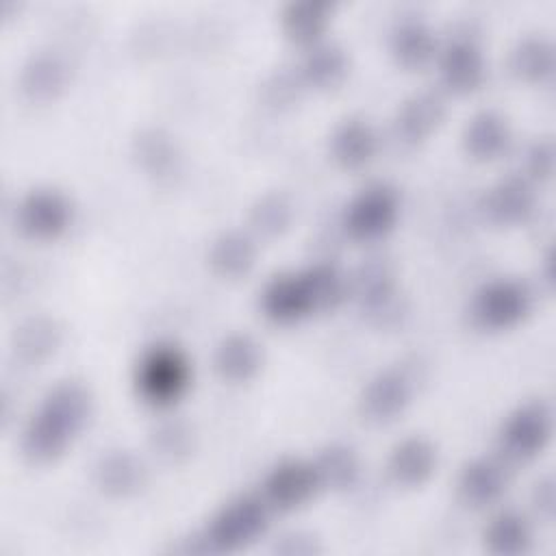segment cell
Returning <instances> with one entry per match:
<instances>
[{"label":"cell","instance_id":"obj_1","mask_svg":"<svg viewBox=\"0 0 556 556\" xmlns=\"http://www.w3.org/2000/svg\"><path fill=\"white\" fill-rule=\"evenodd\" d=\"M91 410L93 397L87 384L74 378L59 380L26 419L20 434L22 454L37 465L56 460L87 428Z\"/></svg>","mask_w":556,"mask_h":556},{"label":"cell","instance_id":"obj_2","mask_svg":"<svg viewBox=\"0 0 556 556\" xmlns=\"http://www.w3.org/2000/svg\"><path fill=\"white\" fill-rule=\"evenodd\" d=\"M191 361L174 343L161 341L146 348L135 365L132 382L137 395L154 406L169 408L174 406L191 387Z\"/></svg>","mask_w":556,"mask_h":556},{"label":"cell","instance_id":"obj_3","mask_svg":"<svg viewBox=\"0 0 556 556\" xmlns=\"http://www.w3.org/2000/svg\"><path fill=\"white\" fill-rule=\"evenodd\" d=\"M271 508L261 493H241L224 502L206 523L208 552H239L256 543L269 528Z\"/></svg>","mask_w":556,"mask_h":556},{"label":"cell","instance_id":"obj_4","mask_svg":"<svg viewBox=\"0 0 556 556\" xmlns=\"http://www.w3.org/2000/svg\"><path fill=\"white\" fill-rule=\"evenodd\" d=\"M554 415L547 402L526 400L515 406L497 430V450L506 463H526L536 458L549 443Z\"/></svg>","mask_w":556,"mask_h":556},{"label":"cell","instance_id":"obj_5","mask_svg":"<svg viewBox=\"0 0 556 556\" xmlns=\"http://www.w3.org/2000/svg\"><path fill=\"white\" fill-rule=\"evenodd\" d=\"M400 193L382 180L361 187L343 208V230L354 241L371 243L387 237L400 217Z\"/></svg>","mask_w":556,"mask_h":556},{"label":"cell","instance_id":"obj_6","mask_svg":"<svg viewBox=\"0 0 556 556\" xmlns=\"http://www.w3.org/2000/svg\"><path fill=\"white\" fill-rule=\"evenodd\" d=\"M532 311V291L517 278H493L480 285L469 302V319L476 328L497 332L523 321Z\"/></svg>","mask_w":556,"mask_h":556},{"label":"cell","instance_id":"obj_7","mask_svg":"<svg viewBox=\"0 0 556 556\" xmlns=\"http://www.w3.org/2000/svg\"><path fill=\"white\" fill-rule=\"evenodd\" d=\"M439 80L450 93H471L486 80V56L478 35L467 28H454L437 50Z\"/></svg>","mask_w":556,"mask_h":556},{"label":"cell","instance_id":"obj_8","mask_svg":"<svg viewBox=\"0 0 556 556\" xmlns=\"http://www.w3.org/2000/svg\"><path fill=\"white\" fill-rule=\"evenodd\" d=\"M350 291L374 324L389 326L400 319L402 304L395 289V269L387 256L374 254L363 258L350 278Z\"/></svg>","mask_w":556,"mask_h":556},{"label":"cell","instance_id":"obj_9","mask_svg":"<svg viewBox=\"0 0 556 556\" xmlns=\"http://www.w3.org/2000/svg\"><path fill=\"white\" fill-rule=\"evenodd\" d=\"M74 222L72 200L54 187L26 191L15 206V226L30 239H56Z\"/></svg>","mask_w":556,"mask_h":556},{"label":"cell","instance_id":"obj_10","mask_svg":"<svg viewBox=\"0 0 556 556\" xmlns=\"http://www.w3.org/2000/svg\"><path fill=\"white\" fill-rule=\"evenodd\" d=\"M319 489L313 460L282 458L267 469L261 482V497L271 510L289 513L304 506Z\"/></svg>","mask_w":556,"mask_h":556},{"label":"cell","instance_id":"obj_11","mask_svg":"<svg viewBox=\"0 0 556 556\" xmlns=\"http://www.w3.org/2000/svg\"><path fill=\"white\" fill-rule=\"evenodd\" d=\"M258 308L274 324H295L317 311L315 293L304 269L271 276L258 293Z\"/></svg>","mask_w":556,"mask_h":556},{"label":"cell","instance_id":"obj_12","mask_svg":"<svg viewBox=\"0 0 556 556\" xmlns=\"http://www.w3.org/2000/svg\"><path fill=\"white\" fill-rule=\"evenodd\" d=\"M413 376L404 367H387L374 374L358 395V410L371 424L400 417L413 400Z\"/></svg>","mask_w":556,"mask_h":556},{"label":"cell","instance_id":"obj_13","mask_svg":"<svg viewBox=\"0 0 556 556\" xmlns=\"http://www.w3.org/2000/svg\"><path fill=\"white\" fill-rule=\"evenodd\" d=\"M480 208L497 226H519L536 211L534 185L521 174L504 176L484 191Z\"/></svg>","mask_w":556,"mask_h":556},{"label":"cell","instance_id":"obj_14","mask_svg":"<svg viewBox=\"0 0 556 556\" xmlns=\"http://www.w3.org/2000/svg\"><path fill=\"white\" fill-rule=\"evenodd\" d=\"M508 486V463L502 456H476L456 478V495L469 508H486L500 502Z\"/></svg>","mask_w":556,"mask_h":556},{"label":"cell","instance_id":"obj_15","mask_svg":"<svg viewBox=\"0 0 556 556\" xmlns=\"http://www.w3.org/2000/svg\"><path fill=\"white\" fill-rule=\"evenodd\" d=\"M91 480L109 497H130L146 486L148 469L135 452L111 447L93 460Z\"/></svg>","mask_w":556,"mask_h":556},{"label":"cell","instance_id":"obj_16","mask_svg":"<svg viewBox=\"0 0 556 556\" xmlns=\"http://www.w3.org/2000/svg\"><path fill=\"white\" fill-rule=\"evenodd\" d=\"M445 98L437 89H419L410 93L395 111L393 130L406 146L426 141L445 119Z\"/></svg>","mask_w":556,"mask_h":556},{"label":"cell","instance_id":"obj_17","mask_svg":"<svg viewBox=\"0 0 556 556\" xmlns=\"http://www.w3.org/2000/svg\"><path fill=\"white\" fill-rule=\"evenodd\" d=\"M130 150L141 172L156 182H172L182 169V154L176 139L159 126L139 128Z\"/></svg>","mask_w":556,"mask_h":556},{"label":"cell","instance_id":"obj_18","mask_svg":"<svg viewBox=\"0 0 556 556\" xmlns=\"http://www.w3.org/2000/svg\"><path fill=\"white\" fill-rule=\"evenodd\" d=\"M439 463L437 445L419 434L397 441L387 458V473L397 486L415 489L430 480Z\"/></svg>","mask_w":556,"mask_h":556},{"label":"cell","instance_id":"obj_19","mask_svg":"<svg viewBox=\"0 0 556 556\" xmlns=\"http://www.w3.org/2000/svg\"><path fill=\"white\" fill-rule=\"evenodd\" d=\"M70 63L54 50L33 52L20 67V91L35 102L54 100L70 83Z\"/></svg>","mask_w":556,"mask_h":556},{"label":"cell","instance_id":"obj_20","mask_svg":"<svg viewBox=\"0 0 556 556\" xmlns=\"http://www.w3.org/2000/svg\"><path fill=\"white\" fill-rule=\"evenodd\" d=\"M437 50L432 26L417 13L400 15L389 28V52L402 67H421L437 56Z\"/></svg>","mask_w":556,"mask_h":556},{"label":"cell","instance_id":"obj_21","mask_svg":"<svg viewBox=\"0 0 556 556\" xmlns=\"http://www.w3.org/2000/svg\"><path fill=\"white\" fill-rule=\"evenodd\" d=\"M295 70L304 87L332 89L341 85L348 76L350 56L341 43L332 39H319L304 48V54Z\"/></svg>","mask_w":556,"mask_h":556},{"label":"cell","instance_id":"obj_22","mask_svg":"<svg viewBox=\"0 0 556 556\" xmlns=\"http://www.w3.org/2000/svg\"><path fill=\"white\" fill-rule=\"evenodd\" d=\"M465 152L476 161H493L502 156L513 141L508 119L495 109L473 113L460 135Z\"/></svg>","mask_w":556,"mask_h":556},{"label":"cell","instance_id":"obj_23","mask_svg":"<svg viewBox=\"0 0 556 556\" xmlns=\"http://www.w3.org/2000/svg\"><path fill=\"white\" fill-rule=\"evenodd\" d=\"M330 156L343 169H361L378 152L376 128L365 117H345L341 119L330 135Z\"/></svg>","mask_w":556,"mask_h":556},{"label":"cell","instance_id":"obj_24","mask_svg":"<svg viewBox=\"0 0 556 556\" xmlns=\"http://www.w3.org/2000/svg\"><path fill=\"white\" fill-rule=\"evenodd\" d=\"M263 365V348L248 332H230L219 339L213 352V367L228 382L252 380Z\"/></svg>","mask_w":556,"mask_h":556},{"label":"cell","instance_id":"obj_25","mask_svg":"<svg viewBox=\"0 0 556 556\" xmlns=\"http://www.w3.org/2000/svg\"><path fill=\"white\" fill-rule=\"evenodd\" d=\"M508 70L523 83H545L556 70L554 41L543 33L521 35L508 50Z\"/></svg>","mask_w":556,"mask_h":556},{"label":"cell","instance_id":"obj_26","mask_svg":"<svg viewBox=\"0 0 556 556\" xmlns=\"http://www.w3.org/2000/svg\"><path fill=\"white\" fill-rule=\"evenodd\" d=\"M256 239L248 230H224L219 232L206 252L211 269L222 278H243L256 263Z\"/></svg>","mask_w":556,"mask_h":556},{"label":"cell","instance_id":"obj_27","mask_svg":"<svg viewBox=\"0 0 556 556\" xmlns=\"http://www.w3.org/2000/svg\"><path fill=\"white\" fill-rule=\"evenodd\" d=\"M61 343V328L48 315L26 317L11 332V352L26 365H39L48 361Z\"/></svg>","mask_w":556,"mask_h":556},{"label":"cell","instance_id":"obj_28","mask_svg":"<svg viewBox=\"0 0 556 556\" xmlns=\"http://www.w3.org/2000/svg\"><path fill=\"white\" fill-rule=\"evenodd\" d=\"M330 15L332 4L326 0H291L280 11V28L287 39L306 48L324 39Z\"/></svg>","mask_w":556,"mask_h":556},{"label":"cell","instance_id":"obj_29","mask_svg":"<svg viewBox=\"0 0 556 556\" xmlns=\"http://www.w3.org/2000/svg\"><path fill=\"white\" fill-rule=\"evenodd\" d=\"M484 547L495 556H519L532 547V523L515 510H497L484 528Z\"/></svg>","mask_w":556,"mask_h":556},{"label":"cell","instance_id":"obj_30","mask_svg":"<svg viewBox=\"0 0 556 556\" xmlns=\"http://www.w3.org/2000/svg\"><path fill=\"white\" fill-rule=\"evenodd\" d=\"M313 465L321 489L330 491H348L356 484L361 476V458L356 450L341 441L321 447Z\"/></svg>","mask_w":556,"mask_h":556},{"label":"cell","instance_id":"obj_31","mask_svg":"<svg viewBox=\"0 0 556 556\" xmlns=\"http://www.w3.org/2000/svg\"><path fill=\"white\" fill-rule=\"evenodd\" d=\"M150 450L154 456H159L163 463L178 465L185 463L195 447V434L189 421L182 417H167L161 419L152 430H150Z\"/></svg>","mask_w":556,"mask_h":556},{"label":"cell","instance_id":"obj_32","mask_svg":"<svg viewBox=\"0 0 556 556\" xmlns=\"http://www.w3.org/2000/svg\"><path fill=\"white\" fill-rule=\"evenodd\" d=\"M293 222V204L280 191H267L258 195L248 213V224L252 235L258 237H278L282 235Z\"/></svg>","mask_w":556,"mask_h":556},{"label":"cell","instance_id":"obj_33","mask_svg":"<svg viewBox=\"0 0 556 556\" xmlns=\"http://www.w3.org/2000/svg\"><path fill=\"white\" fill-rule=\"evenodd\" d=\"M556 165V148L549 137L534 139L523 148L521 154V176L528 178L532 185L549 180Z\"/></svg>","mask_w":556,"mask_h":556},{"label":"cell","instance_id":"obj_34","mask_svg":"<svg viewBox=\"0 0 556 556\" xmlns=\"http://www.w3.org/2000/svg\"><path fill=\"white\" fill-rule=\"evenodd\" d=\"M302 80H300V74L298 70H291V67H280L276 72H271L263 87H261V93H263V100L271 106H285V104H291L300 89H302Z\"/></svg>","mask_w":556,"mask_h":556},{"label":"cell","instance_id":"obj_35","mask_svg":"<svg viewBox=\"0 0 556 556\" xmlns=\"http://www.w3.org/2000/svg\"><path fill=\"white\" fill-rule=\"evenodd\" d=\"M530 504L534 508V513L545 519V521H554L556 515V480L552 473L539 478L532 486L530 493Z\"/></svg>","mask_w":556,"mask_h":556},{"label":"cell","instance_id":"obj_36","mask_svg":"<svg viewBox=\"0 0 556 556\" xmlns=\"http://www.w3.org/2000/svg\"><path fill=\"white\" fill-rule=\"evenodd\" d=\"M274 552L285 554V556H313V554L321 552V545H319L317 536L295 530V532L282 534L274 545Z\"/></svg>","mask_w":556,"mask_h":556},{"label":"cell","instance_id":"obj_37","mask_svg":"<svg viewBox=\"0 0 556 556\" xmlns=\"http://www.w3.org/2000/svg\"><path fill=\"white\" fill-rule=\"evenodd\" d=\"M541 274H543V280L547 282V287H552L554 285V252L552 250H547L545 256H543Z\"/></svg>","mask_w":556,"mask_h":556}]
</instances>
